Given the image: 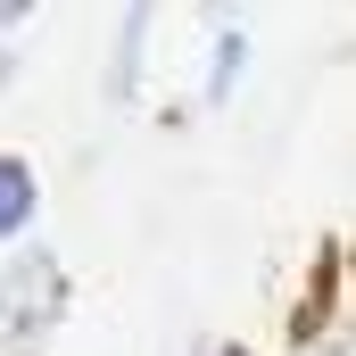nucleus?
<instances>
[{
  "instance_id": "obj_1",
  "label": "nucleus",
  "mask_w": 356,
  "mask_h": 356,
  "mask_svg": "<svg viewBox=\"0 0 356 356\" xmlns=\"http://www.w3.org/2000/svg\"><path fill=\"white\" fill-rule=\"evenodd\" d=\"M75 307V282H67V257L42 241V249H8L0 266V356H42L58 340Z\"/></svg>"
},
{
  "instance_id": "obj_2",
  "label": "nucleus",
  "mask_w": 356,
  "mask_h": 356,
  "mask_svg": "<svg viewBox=\"0 0 356 356\" xmlns=\"http://www.w3.org/2000/svg\"><path fill=\"white\" fill-rule=\"evenodd\" d=\"M149 33H158V8H116V42H108V67H99V99L108 108H133L141 75H149Z\"/></svg>"
},
{
  "instance_id": "obj_3",
  "label": "nucleus",
  "mask_w": 356,
  "mask_h": 356,
  "mask_svg": "<svg viewBox=\"0 0 356 356\" xmlns=\"http://www.w3.org/2000/svg\"><path fill=\"white\" fill-rule=\"evenodd\" d=\"M249 58H257L249 25H241V17H216V25H207V75H199V99H207V108H232L241 83H249Z\"/></svg>"
},
{
  "instance_id": "obj_4",
  "label": "nucleus",
  "mask_w": 356,
  "mask_h": 356,
  "mask_svg": "<svg viewBox=\"0 0 356 356\" xmlns=\"http://www.w3.org/2000/svg\"><path fill=\"white\" fill-rule=\"evenodd\" d=\"M33 224H42V175H33V158L0 149V241H8V249H25V241H33Z\"/></svg>"
},
{
  "instance_id": "obj_5",
  "label": "nucleus",
  "mask_w": 356,
  "mask_h": 356,
  "mask_svg": "<svg viewBox=\"0 0 356 356\" xmlns=\"http://www.w3.org/2000/svg\"><path fill=\"white\" fill-rule=\"evenodd\" d=\"M25 25H33V0H0V42L25 33Z\"/></svg>"
},
{
  "instance_id": "obj_6",
  "label": "nucleus",
  "mask_w": 356,
  "mask_h": 356,
  "mask_svg": "<svg viewBox=\"0 0 356 356\" xmlns=\"http://www.w3.org/2000/svg\"><path fill=\"white\" fill-rule=\"evenodd\" d=\"M298 356H348V332H323V340H307Z\"/></svg>"
},
{
  "instance_id": "obj_7",
  "label": "nucleus",
  "mask_w": 356,
  "mask_h": 356,
  "mask_svg": "<svg viewBox=\"0 0 356 356\" xmlns=\"http://www.w3.org/2000/svg\"><path fill=\"white\" fill-rule=\"evenodd\" d=\"M17 83V50H8V42H0V91Z\"/></svg>"
},
{
  "instance_id": "obj_8",
  "label": "nucleus",
  "mask_w": 356,
  "mask_h": 356,
  "mask_svg": "<svg viewBox=\"0 0 356 356\" xmlns=\"http://www.w3.org/2000/svg\"><path fill=\"white\" fill-rule=\"evenodd\" d=\"M207 356H257V348H249V340H216Z\"/></svg>"
}]
</instances>
